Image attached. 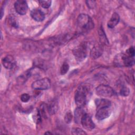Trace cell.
Masks as SVG:
<instances>
[{"label":"cell","instance_id":"6da1fadb","mask_svg":"<svg viewBox=\"0 0 135 135\" xmlns=\"http://www.w3.org/2000/svg\"><path fill=\"white\" fill-rule=\"evenodd\" d=\"M77 26L81 32H86L92 29L94 23L92 18L87 14H81L77 19Z\"/></svg>","mask_w":135,"mask_h":135},{"label":"cell","instance_id":"7a4b0ae2","mask_svg":"<svg viewBox=\"0 0 135 135\" xmlns=\"http://www.w3.org/2000/svg\"><path fill=\"white\" fill-rule=\"evenodd\" d=\"M87 93V89L84 86L81 85L77 89L75 94V101L78 107L83 108L85 104Z\"/></svg>","mask_w":135,"mask_h":135},{"label":"cell","instance_id":"3957f363","mask_svg":"<svg viewBox=\"0 0 135 135\" xmlns=\"http://www.w3.org/2000/svg\"><path fill=\"white\" fill-rule=\"evenodd\" d=\"M87 45L85 43H81L76 46L73 50L75 59L78 61H83L87 56Z\"/></svg>","mask_w":135,"mask_h":135},{"label":"cell","instance_id":"277c9868","mask_svg":"<svg viewBox=\"0 0 135 135\" xmlns=\"http://www.w3.org/2000/svg\"><path fill=\"white\" fill-rule=\"evenodd\" d=\"M96 93L101 97H111L114 94V92L110 86L101 84L96 88Z\"/></svg>","mask_w":135,"mask_h":135},{"label":"cell","instance_id":"5b68a950","mask_svg":"<svg viewBox=\"0 0 135 135\" xmlns=\"http://www.w3.org/2000/svg\"><path fill=\"white\" fill-rule=\"evenodd\" d=\"M51 86L50 80L47 78H43L37 80L32 84V88L34 90H44L49 89Z\"/></svg>","mask_w":135,"mask_h":135},{"label":"cell","instance_id":"8992f818","mask_svg":"<svg viewBox=\"0 0 135 135\" xmlns=\"http://www.w3.org/2000/svg\"><path fill=\"white\" fill-rule=\"evenodd\" d=\"M14 7L16 12L20 15H24L28 9V5L26 1L23 0L17 1L14 3Z\"/></svg>","mask_w":135,"mask_h":135},{"label":"cell","instance_id":"52a82bcc","mask_svg":"<svg viewBox=\"0 0 135 135\" xmlns=\"http://www.w3.org/2000/svg\"><path fill=\"white\" fill-rule=\"evenodd\" d=\"M81 123L83 127L88 130H92L95 127V124L91 118L86 113H85L82 117Z\"/></svg>","mask_w":135,"mask_h":135},{"label":"cell","instance_id":"ba28073f","mask_svg":"<svg viewBox=\"0 0 135 135\" xmlns=\"http://www.w3.org/2000/svg\"><path fill=\"white\" fill-rule=\"evenodd\" d=\"M111 113V111L109 107H105L97 110L95 118L99 120H102L108 118Z\"/></svg>","mask_w":135,"mask_h":135},{"label":"cell","instance_id":"9c48e42d","mask_svg":"<svg viewBox=\"0 0 135 135\" xmlns=\"http://www.w3.org/2000/svg\"><path fill=\"white\" fill-rule=\"evenodd\" d=\"M103 48L102 44H98L94 45L90 52V57L93 59H97L102 54Z\"/></svg>","mask_w":135,"mask_h":135},{"label":"cell","instance_id":"30bf717a","mask_svg":"<svg viewBox=\"0 0 135 135\" xmlns=\"http://www.w3.org/2000/svg\"><path fill=\"white\" fill-rule=\"evenodd\" d=\"M2 64L7 69H12L15 65V60L11 55H8L2 59Z\"/></svg>","mask_w":135,"mask_h":135},{"label":"cell","instance_id":"8fae6325","mask_svg":"<svg viewBox=\"0 0 135 135\" xmlns=\"http://www.w3.org/2000/svg\"><path fill=\"white\" fill-rule=\"evenodd\" d=\"M31 16L32 18L37 22L43 21L45 18L44 13L38 8H34L31 12Z\"/></svg>","mask_w":135,"mask_h":135},{"label":"cell","instance_id":"7c38bea8","mask_svg":"<svg viewBox=\"0 0 135 135\" xmlns=\"http://www.w3.org/2000/svg\"><path fill=\"white\" fill-rule=\"evenodd\" d=\"M95 104L97 110L100 108L110 107L111 105V102L106 99H97L95 100Z\"/></svg>","mask_w":135,"mask_h":135},{"label":"cell","instance_id":"4fadbf2b","mask_svg":"<svg viewBox=\"0 0 135 135\" xmlns=\"http://www.w3.org/2000/svg\"><path fill=\"white\" fill-rule=\"evenodd\" d=\"M120 16L117 13H114L108 22V27L110 28L114 27L119 22Z\"/></svg>","mask_w":135,"mask_h":135},{"label":"cell","instance_id":"5bb4252c","mask_svg":"<svg viewBox=\"0 0 135 135\" xmlns=\"http://www.w3.org/2000/svg\"><path fill=\"white\" fill-rule=\"evenodd\" d=\"M84 114L85 112L82 108L78 107L74 111V120L75 123H81V119Z\"/></svg>","mask_w":135,"mask_h":135},{"label":"cell","instance_id":"9a60e30c","mask_svg":"<svg viewBox=\"0 0 135 135\" xmlns=\"http://www.w3.org/2000/svg\"><path fill=\"white\" fill-rule=\"evenodd\" d=\"M49 112L51 114L55 113L57 110V104L56 102H52L47 107Z\"/></svg>","mask_w":135,"mask_h":135},{"label":"cell","instance_id":"2e32d148","mask_svg":"<svg viewBox=\"0 0 135 135\" xmlns=\"http://www.w3.org/2000/svg\"><path fill=\"white\" fill-rule=\"evenodd\" d=\"M130 93V90L127 86H123L120 91V94L123 97H127Z\"/></svg>","mask_w":135,"mask_h":135},{"label":"cell","instance_id":"e0dca14e","mask_svg":"<svg viewBox=\"0 0 135 135\" xmlns=\"http://www.w3.org/2000/svg\"><path fill=\"white\" fill-rule=\"evenodd\" d=\"M69 69V65L67 63H64L60 69V73L62 75H64L67 73Z\"/></svg>","mask_w":135,"mask_h":135},{"label":"cell","instance_id":"ac0fdd59","mask_svg":"<svg viewBox=\"0 0 135 135\" xmlns=\"http://www.w3.org/2000/svg\"><path fill=\"white\" fill-rule=\"evenodd\" d=\"M100 32L99 35H100V41L101 42V44H102V43L105 44V43H108V41L107 38L105 37V33H104V32L103 29H102V28H101L100 30Z\"/></svg>","mask_w":135,"mask_h":135},{"label":"cell","instance_id":"d6986e66","mask_svg":"<svg viewBox=\"0 0 135 135\" xmlns=\"http://www.w3.org/2000/svg\"><path fill=\"white\" fill-rule=\"evenodd\" d=\"M39 3L42 7L47 8L51 6L52 2L51 1H39Z\"/></svg>","mask_w":135,"mask_h":135},{"label":"cell","instance_id":"ffe728a7","mask_svg":"<svg viewBox=\"0 0 135 135\" xmlns=\"http://www.w3.org/2000/svg\"><path fill=\"white\" fill-rule=\"evenodd\" d=\"M72 133L73 134H86V133L80 128H73L72 129Z\"/></svg>","mask_w":135,"mask_h":135},{"label":"cell","instance_id":"44dd1931","mask_svg":"<svg viewBox=\"0 0 135 135\" xmlns=\"http://www.w3.org/2000/svg\"><path fill=\"white\" fill-rule=\"evenodd\" d=\"M126 54L130 56L131 57H134V47L133 46H131L130 47H129L128 49H127L126 50Z\"/></svg>","mask_w":135,"mask_h":135},{"label":"cell","instance_id":"7402d4cb","mask_svg":"<svg viewBox=\"0 0 135 135\" xmlns=\"http://www.w3.org/2000/svg\"><path fill=\"white\" fill-rule=\"evenodd\" d=\"M21 100L23 102H27L30 99V96L27 93H24L21 95Z\"/></svg>","mask_w":135,"mask_h":135},{"label":"cell","instance_id":"603a6c76","mask_svg":"<svg viewBox=\"0 0 135 135\" xmlns=\"http://www.w3.org/2000/svg\"><path fill=\"white\" fill-rule=\"evenodd\" d=\"M72 119V115L71 112H68L66 113L65 116V121L67 123H69L71 122Z\"/></svg>","mask_w":135,"mask_h":135},{"label":"cell","instance_id":"cb8c5ba5","mask_svg":"<svg viewBox=\"0 0 135 135\" xmlns=\"http://www.w3.org/2000/svg\"><path fill=\"white\" fill-rule=\"evenodd\" d=\"M87 6L90 8H93L96 4V3L95 1H87L85 2Z\"/></svg>","mask_w":135,"mask_h":135},{"label":"cell","instance_id":"d4e9b609","mask_svg":"<svg viewBox=\"0 0 135 135\" xmlns=\"http://www.w3.org/2000/svg\"><path fill=\"white\" fill-rule=\"evenodd\" d=\"M52 134V133L51 132H45V134Z\"/></svg>","mask_w":135,"mask_h":135}]
</instances>
